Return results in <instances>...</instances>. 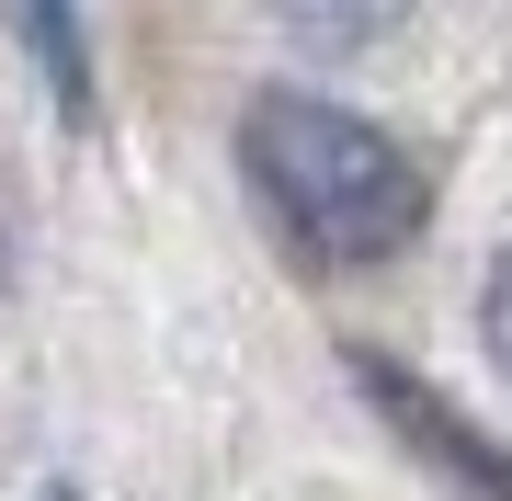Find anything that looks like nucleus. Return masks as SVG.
<instances>
[{"instance_id": "4", "label": "nucleus", "mask_w": 512, "mask_h": 501, "mask_svg": "<svg viewBox=\"0 0 512 501\" xmlns=\"http://www.w3.org/2000/svg\"><path fill=\"white\" fill-rule=\"evenodd\" d=\"M23 35H35L46 80H57V103L92 114V46H80V0H23Z\"/></svg>"}, {"instance_id": "1", "label": "nucleus", "mask_w": 512, "mask_h": 501, "mask_svg": "<svg viewBox=\"0 0 512 501\" xmlns=\"http://www.w3.org/2000/svg\"><path fill=\"white\" fill-rule=\"evenodd\" d=\"M239 171H251L262 217L285 228V251L319 262V274H365V262L410 251L421 205H433L387 126H365V114L330 103V92H296V80L251 92V114H239Z\"/></svg>"}, {"instance_id": "6", "label": "nucleus", "mask_w": 512, "mask_h": 501, "mask_svg": "<svg viewBox=\"0 0 512 501\" xmlns=\"http://www.w3.org/2000/svg\"><path fill=\"white\" fill-rule=\"evenodd\" d=\"M0 262H12V228H0Z\"/></svg>"}, {"instance_id": "5", "label": "nucleus", "mask_w": 512, "mask_h": 501, "mask_svg": "<svg viewBox=\"0 0 512 501\" xmlns=\"http://www.w3.org/2000/svg\"><path fill=\"white\" fill-rule=\"evenodd\" d=\"M478 331H490V365H501V388H512V251L490 262V285H478Z\"/></svg>"}, {"instance_id": "3", "label": "nucleus", "mask_w": 512, "mask_h": 501, "mask_svg": "<svg viewBox=\"0 0 512 501\" xmlns=\"http://www.w3.org/2000/svg\"><path fill=\"white\" fill-rule=\"evenodd\" d=\"M399 12H410V0H274V23L296 46H319V57H353V46L399 35Z\"/></svg>"}, {"instance_id": "2", "label": "nucleus", "mask_w": 512, "mask_h": 501, "mask_svg": "<svg viewBox=\"0 0 512 501\" xmlns=\"http://www.w3.org/2000/svg\"><path fill=\"white\" fill-rule=\"evenodd\" d=\"M353 388H365V410H376V422L399 433V445L433 467V479L456 490V501H512V456H501V445H490V433H478V422H467V410L444 399V388L399 376L387 353H353Z\"/></svg>"}]
</instances>
